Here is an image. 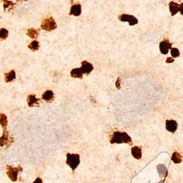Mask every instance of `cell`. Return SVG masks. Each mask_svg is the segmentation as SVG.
Returning <instances> with one entry per match:
<instances>
[{"mask_svg":"<svg viewBox=\"0 0 183 183\" xmlns=\"http://www.w3.org/2000/svg\"><path fill=\"white\" fill-rule=\"evenodd\" d=\"M27 35L31 38H37L39 35V31L34 28H30L27 30Z\"/></svg>","mask_w":183,"mask_h":183,"instance_id":"cell-19","label":"cell"},{"mask_svg":"<svg viewBox=\"0 0 183 183\" xmlns=\"http://www.w3.org/2000/svg\"><path fill=\"white\" fill-rule=\"evenodd\" d=\"M182 16H183V2L180 5V10H179Z\"/></svg>","mask_w":183,"mask_h":183,"instance_id":"cell-28","label":"cell"},{"mask_svg":"<svg viewBox=\"0 0 183 183\" xmlns=\"http://www.w3.org/2000/svg\"><path fill=\"white\" fill-rule=\"evenodd\" d=\"M33 183H43V180H41L40 177H38V178L33 182Z\"/></svg>","mask_w":183,"mask_h":183,"instance_id":"cell-27","label":"cell"},{"mask_svg":"<svg viewBox=\"0 0 183 183\" xmlns=\"http://www.w3.org/2000/svg\"><path fill=\"white\" fill-rule=\"evenodd\" d=\"M42 98H43V100H44L45 101H46V102L51 103V102H52L54 99V92H53L51 90H46L44 93L43 94V95H42Z\"/></svg>","mask_w":183,"mask_h":183,"instance_id":"cell-13","label":"cell"},{"mask_svg":"<svg viewBox=\"0 0 183 183\" xmlns=\"http://www.w3.org/2000/svg\"><path fill=\"white\" fill-rule=\"evenodd\" d=\"M57 23L55 22L54 19L52 17H49L44 19L41 24L42 29L48 31V32H51L52 30H54L55 29H57Z\"/></svg>","mask_w":183,"mask_h":183,"instance_id":"cell-4","label":"cell"},{"mask_svg":"<svg viewBox=\"0 0 183 183\" xmlns=\"http://www.w3.org/2000/svg\"><path fill=\"white\" fill-rule=\"evenodd\" d=\"M171 56L173 57L177 58V57H180V51H179L178 48H172L171 49Z\"/></svg>","mask_w":183,"mask_h":183,"instance_id":"cell-24","label":"cell"},{"mask_svg":"<svg viewBox=\"0 0 183 183\" xmlns=\"http://www.w3.org/2000/svg\"><path fill=\"white\" fill-rule=\"evenodd\" d=\"M120 81H121V79L119 77L118 79H117V82H116V87H117V88L119 89H120Z\"/></svg>","mask_w":183,"mask_h":183,"instance_id":"cell-25","label":"cell"},{"mask_svg":"<svg viewBox=\"0 0 183 183\" xmlns=\"http://www.w3.org/2000/svg\"><path fill=\"white\" fill-rule=\"evenodd\" d=\"M40 103V99L37 98L35 95H29L27 97V103L29 107H34V106H38L39 103Z\"/></svg>","mask_w":183,"mask_h":183,"instance_id":"cell-9","label":"cell"},{"mask_svg":"<svg viewBox=\"0 0 183 183\" xmlns=\"http://www.w3.org/2000/svg\"><path fill=\"white\" fill-rule=\"evenodd\" d=\"M66 163L74 171L80 163V156L78 154H67Z\"/></svg>","mask_w":183,"mask_h":183,"instance_id":"cell-2","label":"cell"},{"mask_svg":"<svg viewBox=\"0 0 183 183\" xmlns=\"http://www.w3.org/2000/svg\"><path fill=\"white\" fill-rule=\"evenodd\" d=\"M21 1H28V0H17V2H21Z\"/></svg>","mask_w":183,"mask_h":183,"instance_id":"cell-29","label":"cell"},{"mask_svg":"<svg viewBox=\"0 0 183 183\" xmlns=\"http://www.w3.org/2000/svg\"><path fill=\"white\" fill-rule=\"evenodd\" d=\"M110 141L111 144H122V143H125V144H130L132 140H131L130 137L125 132L122 133V132L116 131V132L113 133L112 136L111 138Z\"/></svg>","mask_w":183,"mask_h":183,"instance_id":"cell-1","label":"cell"},{"mask_svg":"<svg viewBox=\"0 0 183 183\" xmlns=\"http://www.w3.org/2000/svg\"><path fill=\"white\" fill-rule=\"evenodd\" d=\"M0 124L1 126L3 128V130H7V126H8V118L5 114L0 113Z\"/></svg>","mask_w":183,"mask_h":183,"instance_id":"cell-17","label":"cell"},{"mask_svg":"<svg viewBox=\"0 0 183 183\" xmlns=\"http://www.w3.org/2000/svg\"><path fill=\"white\" fill-rule=\"evenodd\" d=\"M84 74H89L93 70V65L87 61H84L81 62V68Z\"/></svg>","mask_w":183,"mask_h":183,"instance_id":"cell-8","label":"cell"},{"mask_svg":"<svg viewBox=\"0 0 183 183\" xmlns=\"http://www.w3.org/2000/svg\"><path fill=\"white\" fill-rule=\"evenodd\" d=\"M8 34H9V32H8V29L4 28L0 29V41L7 39V38L8 37Z\"/></svg>","mask_w":183,"mask_h":183,"instance_id":"cell-20","label":"cell"},{"mask_svg":"<svg viewBox=\"0 0 183 183\" xmlns=\"http://www.w3.org/2000/svg\"><path fill=\"white\" fill-rule=\"evenodd\" d=\"M174 62V59L171 57H168L166 60V63H171V62Z\"/></svg>","mask_w":183,"mask_h":183,"instance_id":"cell-26","label":"cell"},{"mask_svg":"<svg viewBox=\"0 0 183 183\" xmlns=\"http://www.w3.org/2000/svg\"><path fill=\"white\" fill-rule=\"evenodd\" d=\"M4 2V10L5 11H6L8 10V11H10L13 8V7L15 6L16 4L13 3L11 1H9V0H2Z\"/></svg>","mask_w":183,"mask_h":183,"instance_id":"cell-18","label":"cell"},{"mask_svg":"<svg viewBox=\"0 0 183 183\" xmlns=\"http://www.w3.org/2000/svg\"><path fill=\"white\" fill-rule=\"evenodd\" d=\"M171 160L174 163H180L182 162V156L178 152H174L172 155Z\"/></svg>","mask_w":183,"mask_h":183,"instance_id":"cell-21","label":"cell"},{"mask_svg":"<svg viewBox=\"0 0 183 183\" xmlns=\"http://www.w3.org/2000/svg\"><path fill=\"white\" fill-rule=\"evenodd\" d=\"M83 72L81 68H74L70 71V76L73 78H77V79H82Z\"/></svg>","mask_w":183,"mask_h":183,"instance_id":"cell-14","label":"cell"},{"mask_svg":"<svg viewBox=\"0 0 183 183\" xmlns=\"http://www.w3.org/2000/svg\"><path fill=\"white\" fill-rule=\"evenodd\" d=\"M158 172H159L160 175L161 176H166V173H167V171H166V167L164 166H163V165H159L158 166Z\"/></svg>","mask_w":183,"mask_h":183,"instance_id":"cell-23","label":"cell"},{"mask_svg":"<svg viewBox=\"0 0 183 183\" xmlns=\"http://www.w3.org/2000/svg\"><path fill=\"white\" fill-rule=\"evenodd\" d=\"M81 13V5L80 4H75L71 6L70 15L75 16H79Z\"/></svg>","mask_w":183,"mask_h":183,"instance_id":"cell-11","label":"cell"},{"mask_svg":"<svg viewBox=\"0 0 183 183\" xmlns=\"http://www.w3.org/2000/svg\"><path fill=\"white\" fill-rule=\"evenodd\" d=\"M131 152H132V155L136 159H140L141 158V149L140 147H135L132 148L131 150Z\"/></svg>","mask_w":183,"mask_h":183,"instance_id":"cell-16","label":"cell"},{"mask_svg":"<svg viewBox=\"0 0 183 183\" xmlns=\"http://www.w3.org/2000/svg\"><path fill=\"white\" fill-rule=\"evenodd\" d=\"M16 72L14 70H11L10 73H5V82L6 83H9L11 82L16 79Z\"/></svg>","mask_w":183,"mask_h":183,"instance_id":"cell-15","label":"cell"},{"mask_svg":"<svg viewBox=\"0 0 183 183\" xmlns=\"http://www.w3.org/2000/svg\"><path fill=\"white\" fill-rule=\"evenodd\" d=\"M12 142H13V139L9 136V133L7 130H3V135L1 138H0V146L3 147V146L6 145L8 147V143L10 145Z\"/></svg>","mask_w":183,"mask_h":183,"instance_id":"cell-7","label":"cell"},{"mask_svg":"<svg viewBox=\"0 0 183 183\" xmlns=\"http://www.w3.org/2000/svg\"><path fill=\"white\" fill-rule=\"evenodd\" d=\"M171 46L172 43H171L168 40H164L160 42L159 45V48L161 54L163 55H166L169 53V49H171Z\"/></svg>","mask_w":183,"mask_h":183,"instance_id":"cell-6","label":"cell"},{"mask_svg":"<svg viewBox=\"0 0 183 183\" xmlns=\"http://www.w3.org/2000/svg\"><path fill=\"white\" fill-rule=\"evenodd\" d=\"M118 18L119 20L123 21V22H128L130 26H134L139 23V20L137 19V18L133 16H131V15L125 14V13L120 15Z\"/></svg>","mask_w":183,"mask_h":183,"instance_id":"cell-5","label":"cell"},{"mask_svg":"<svg viewBox=\"0 0 183 183\" xmlns=\"http://www.w3.org/2000/svg\"><path fill=\"white\" fill-rule=\"evenodd\" d=\"M169 11H170L171 15L172 16H175L180 10V5L177 2H171L169 5Z\"/></svg>","mask_w":183,"mask_h":183,"instance_id":"cell-12","label":"cell"},{"mask_svg":"<svg viewBox=\"0 0 183 183\" xmlns=\"http://www.w3.org/2000/svg\"><path fill=\"white\" fill-rule=\"evenodd\" d=\"M28 47H29V48L30 50H32V51H37L39 49V48H40L39 43H38L37 40H34V41H32V43L29 45Z\"/></svg>","mask_w":183,"mask_h":183,"instance_id":"cell-22","label":"cell"},{"mask_svg":"<svg viewBox=\"0 0 183 183\" xmlns=\"http://www.w3.org/2000/svg\"><path fill=\"white\" fill-rule=\"evenodd\" d=\"M166 130L171 133H174L177 129V122L174 120H166Z\"/></svg>","mask_w":183,"mask_h":183,"instance_id":"cell-10","label":"cell"},{"mask_svg":"<svg viewBox=\"0 0 183 183\" xmlns=\"http://www.w3.org/2000/svg\"><path fill=\"white\" fill-rule=\"evenodd\" d=\"M7 170V175L8 176L10 180L13 182L17 181L18 180V174L19 172L22 171V168L21 166H17V167H14V166H7L6 167Z\"/></svg>","mask_w":183,"mask_h":183,"instance_id":"cell-3","label":"cell"}]
</instances>
